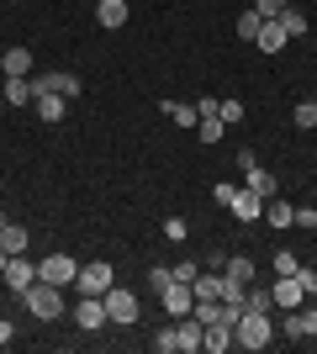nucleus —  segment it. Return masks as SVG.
<instances>
[{"mask_svg": "<svg viewBox=\"0 0 317 354\" xmlns=\"http://www.w3.org/2000/svg\"><path fill=\"white\" fill-rule=\"evenodd\" d=\"M6 106H32V74L27 80H6Z\"/></svg>", "mask_w": 317, "mask_h": 354, "instance_id": "24", "label": "nucleus"}, {"mask_svg": "<svg viewBox=\"0 0 317 354\" xmlns=\"http://www.w3.org/2000/svg\"><path fill=\"white\" fill-rule=\"evenodd\" d=\"M6 259H11V254H0V275H6Z\"/></svg>", "mask_w": 317, "mask_h": 354, "instance_id": "40", "label": "nucleus"}, {"mask_svg": "<svg viewBox=\"0 0 317 354\" xmlns=\"http://www.w3.org/2000/svg\"><path fill=\"white\" fill-rule=\"evenodd\" d=\"M79 80L75 74H64V69H53V74H32V101L37 95H64V101H79Z\"/></svg>", "mask_w": 317, "mask_h": 354, "instance_id": "4", "label": "nucleus"}, {"mask_svg": "<svg viewBox=\"0 0 317 354\" xmlns=\"http://www.w3.org/2000/svg\"><path fill=\"white\" fill-rule=\"evenodd\" d=\"M312 301H317V296H312Z\"/></svg>", "mask_w": 317, "mask_h": 354, "instance_id": "44", "label": "nucleus"}, {"mask_svg": "<svg viewBox=\"0 0 317 354\" xmlns=\"http://www.w3.org/2000/svg\"><path fill=\"white\" fill-rule=\"evenodd\" d=\"M16 301H21L37 323H59V317H64V286H53V281H32Z\"/></svg>", "mask_w": 317, "mask_h": 354, "instance_id": "1", "label": "nucleus"}, {"mask_svg": "<svg viewBox=\"0 0 317 354\" xmlns=\"http://www.w3.org/2000/svg\"><path fill=\"white\" fill-rule=\"evenodd\" d=\"M95 21H101L106 32L127 27V0H101V6H95Z\"/></svg>", "mask_w": 317, "mask_h": 354, "instance_id": "16", "label": "nucleus"}, {"mask_svg": "<svg viewBox=\"0 0 317 354\" xmlns=\"http://www.w3.org/2000/svg\"><path fill=\"white\" fill-rule=\"evenodd\" d=\"M270 296H275V312H296V307L307 301V291H302V281H296V275H275Z\"/></svg>", "mask_w": 317, "mask_h": 354, "instance_id": "9", "label": "nucleus"}, {"mask_svg": "<svg viewBox=\"0 0 317 354\" xmlns=\"http://www.w3.org/2000/svg\"><path fill=\"white\" fill-rule=\"evenodd\" d=\"M111 286H117V275H111V265H106V259L79 265V275H75V296H106Z\"/></svg>", "mask_w": 317, "mask_h": 354, "instance_id": "5", "label": "nucleus"}, {"mask_svg": "<svg viewBox=\"0 0 317 354\" xmlns=\"http://www.w3.org/2000/svg\"><path fill=\"white\" fill-rule=\"evenodd\" d=\"M291 122H296L302 133H312V127H317V101H296V111H291Z\"/></svg>", "mask_w": 317, "mask_h": 354, "instance_id": "28", "label": "nucleus"}, {"mask_svg": "<svg viewBox=\"0 0 317 354\" xmlns=\"http://www.w3.org/2000/svg\"><path fill=\"white\" fill-rule=\"evenodd\" d=\"M286 43H291V37H286V27H280V21H265V27H259V37H254L259 53H280Z\"/></svg>", "mask_w": 317, "mask_h": 354, "instance_id": "17", "label": "nucleus"}, {"mask_svg": "<svg viewBox=\"0 0 317 354\" xmlns=\"http://www.w3.org/2000/svg\"><path fill=\"white\" fill-rule=\"evenodd\" d=\"M95 6H101V0H95Z\"/></svg>", "mask_w": 317, "mask_h": 354, "instance_id": "43", "label": "nucleus"}, {"mask_svg": "<svg viewBox=\"0 0 317 354\" xmlns=\"http://www.w3.org/2000/svg\"><path fill=\"white\" fill-rule=\"evenodd\" d=\"M243 185H249L254 196H265V201L275 196V175H270V169H259V164H254V169H243Z\"/></svg>", "mask_w": 317, "mask_h": 354, "instance_id": "22", "label": "nucleus"}, {"mask_svg": "<svg viewBox=\"0 0 317 354\" xmlns=\"http://www.w3.org/2000/svg\"><path fill=\"white\" fill-rule=\"evenodd\" d=\"M259 27H265V16H259L254 6H249V11L238 16V37H243V43H254V37H259Z\"/></svg>", "mask_w": 317, "mask_h": 354, "instance_id": "27", "label": "nucleus"}, {"mask_svg": "<svg viewBox=\"0 0 317 354\" xmlns=\"http://www.w3.org/2000/svg\"><path fill=\"white\" fill-rule=\"evenodd\" d=\"M185 233H191V227H185V217H169V222H164V238H169V243H185Z\"/></svg>", "mask_w": 317, "mask_h": 354, "instance_id": "34", "label": "nucleus"}, {"mask_svg": "<svg viewBox=\"0 0 317 354\" xmlns=\"http://www.w3.org/2000/svg\"><path fill=\"white\" fill-rule=\"evenodd\" d=\"M222 275H227V281H238V286H249V281H254V259H249V254H227Z\"/></svg>", "mask_w": 317, "mask_h": 354, "instance_id": "20", "label": "nucleus"}, {"mask_svg": "<svg viewBox=\"0 0 317 354\" xmlns=\"http://www.w3.org/2000/svg\"><path fill=\"white\" fill-rule=\"evenodd\" d=\"M275 21L286 27V37H302V32H307V11H296V6H286V11L275 16Z\"/></svg>", "mask_w": 317, "mask_h": 354, "instance_id": "26", "label": "nucleus"}, {"mask_svg": "<svg viewBox=\"0 0 317 354\" xmlns=\"http://www.w3.org/2000/svg\"><path fill=\"white\" fill-rule=\"evenodd\" d=\"M286 6H291V0H254V11L265 16V21H275V16L286 11Z\"/></svg>", "mask_w": 317, "mask_h": 354, "instance_id": "31", "label": "nucleus"}, {"mask_svg": "<svg viewBox=\"0 0 317 354\" xmlns=\"http://www.w3.org/2000/svg\"><path fill=\"white\" fill-rule=\"evenodd\" d=\"M148 281H153V291H164V286L175 281V270H169V265H153V270H148Z\"/></svg>", "mask_w": 317, "mask_h": 354, "instance_id": "36", "label": "nucleus"}, {"mask_svg": "<svg viewBox=\"0 0 317 354\" xmlns=\"http://www.w3.org/2000/svg\"><path fill=\"white\" fill-rule=\"evenodd\" d=\"M217 117H222L227 127H238L243 122V101H217Z\"/></svg>", "mask_w": 317, "mask_h": 354, "instance_id": "30", "label": "nucleus"}, {"mask_svg": "<svg viewBox=\"0 0 317 354\" xmlns=\"http://www.w3.org/2000/svg\"><path fill=\"white\" fill-rule=\"evenodd\" d=\"M296 227H317V207H296Z\"/></svg>", "mask_w": 317, "mask_h": 354, "instance_id": "37", "label": "nucleus"}, {"mask_svg": "<svg viewBox=\"0 0 317 354\" xmlns=\"http://www.w3.org/2000/svg\"><path fill=\"white\" fill-rule=\"evenodd\" d=\"M201 349H206V354H227V349H233V323H206Z\"/></svg>", "mask_w": 317, "mask_h": 354, "instance_id": "14", "label": "nucleus"}, {"mask_svg": "<svg viewBox=\"0 0 317 354\" xmlns=\"http://www.w3.org/2000/svg\"><path fill=\"white\" fill-rule=\"evenodd\" d=\"M270 344H275V323L265 312H243L238 323H233V349L259 354V349H270Z\"/></svg>", "mask_w": 317, "mask_h": 354, "instance_id": "2", "label": "nucleus"}, {"mask_svg": "<svg viewBox=\"0 0 317 354\" xmlns=\"http://www.w3.org/2000/svg\"><path fill=\"white\" fill-rule=\"evenodd\" d=\"M201 333H206V323H201L196 312H185L180 323H175V354H201Z\"/></svg>", "mask_w": 317, "mask_h": 354, "instance_id": "7", "label": "nucleus"}, {"mask_svg": "<svg viewBox=\"0 0 317 354\" xmlns=\"http://www.w3.org/2000/svg\"><path fill=\"white\" fill-rule=\"evenodd\" d=\"M159 111H164L175 127H196V122H201V117H196V106H185V101H164Z\"/></svg>", "mask_w": 317, "mask_h": 354, "instance_id": "23", "label": "nucleus"}, {"mask_svg": "<svg viewBox=\"0 0 317 354\" xmlns=\"http://www.w3.org/2000/svg\"><path fill=\"white\" fill-rule=\"evenodd\" d=\"M159 296H164L169 317H185V312L196 307V291H191V286H185V281H169V286H164V291H159Z\"/></svg>", "mask_w": 317, "mask_h": 354, "instance_id": "12", "label": "nucleus"}, {"mask_svg": "<svg viewBox=\"0 0 317 354\" xmlns=\"http://www.w3.org/2000/svg\"><path fill=\"white\" fill-rule=\"evenodd\" d=\"M101 301H106V323H117V328H133L137 317H143L137 296H133V291H122V286H111V291H106Z\"/></svg>", "mask_w": 317, "mask_h": 354, "instance_id": "3", "label": "nucleus"}, {"mask_svg": "<svg viewBox=\"0 0 317 354\" xmlns=\"http://www.w3.org/2000/svg\"><path fill=\"white\" fill-rule=\"evenodd\" d=\"M265 222H270V227H280V233H286V227H296V207H286L280 196H270V201H265Z\"/></svg>", "mask_w": 317, "mask_h": 354, "instance_id": "18", "label": "nucleus"}, {"mask_svg": "<svg viewBox=\"0 0 317 354\" xmlns=\"http://www.w3.org/2000/svg\"><path fill=\"white\" fill-rule=\"evenodd\" d=\"M32 233L27 227H16V222H6V233H0V254H27Z\"/></svg>", "mask_w": 317, "mask_h": 354, "instance_id": "21", "label": "nucleus"}, {"mask_svg": "<svg viewBox=\"0 0 317 354\" xmlns=\"http://www.w3.org/2000/svg\"><path fill=\"white\" fill-rule=\"evenodd\" d=\"M169 270H175V281H185V286H191V281L201 275V265H196V259H180V265H169Z\"/></svg>", "mask_w": 317, "mask_h": 354, "instance_id": "32", "label": "nucleus"}, {"mask_svg": "<svg viewBox=\"0 0 317 354\" xmlns=\"http://www.w3.org/2000/svg\"><path fill=\"white\" fill-rule=\"evenodd\" d=\"M153 354H175V328H159V333H153Z\"/></svg>", "mask_w": 317, "mask_h": 354, "instance_id": "33", "label": "nucleus"}, {"mask_svg": "<svg viewBox=\"0 0 317 354\" xmlns=\"http://www.w3.org/2000/svg\"><path fill=\"white\" fill-rule=\"evenodd\" d=\"M270 265H275V275H296V270H302V259H296L291 249H280V254L270 259Z\"/></svg>", "mask_w": 317, "mask_h": 354, "instance_id": "29", "label": "nucleus"}, {"mask_svg": "<svg viewBox=\"0 0 317 354\" xmlns=\"http://www.w3.org/2000/svg\"><path fill=\"white\" fill-rule=\"evenodd\" d=\"M0 281L11 286V296H21L32 281H37V265H32L27 254H11V259H6V275H0Z\"/></svg>", "mask_w": 317, "mask_h": 354, "instance_id": "8", "label": "nucleus"}, {"mask_svg": "<svg viewBox=\"0 0 317 354\" xmlns=\"http://www.w3.org/2000/svg\"><path fill=\"white\" fill-rule=\"evenodd\" d=\"M0 69H6V80H27L32 74V48H6Z\"/></svg>", "mask_w": 317, "mask_h": 354, "instance_id": "15", "label": "nucleus"}, {"mask_svg": "<svg viewBox=\"0 0 317 354\" xmlns=\"http://www.w3.org/2000/svg\"><path fill=\"white\" fill-rule=\"evenodd\" d=\"M302 328H307V339H317V307H312V312H302Z\"/></svg>", "mask_w": 317, "mask_h": 354, "instance_id": "39", "label": "nucleus"}, {"mask_svg": "<svg viewBox=\"0 0 317 354\" xmlns=\"http://www.w3.org/2000/svg\"><path fill=\"white\" fill-rule=\"evenodd\" d=\"M32 111H37V122L59 127V122L69 117V101H64V95H37V101H32Z\"/></svg>", "mask_w": 317, "mask_h": 354, "instance_id": "13", "label": "nucleus"}, {"mask_svg": "<svg viewBox=\"0 0 317 354\" xmlns=\"http://www.w3.org/2000/svg\"><path fill=\"white\" fill-rule=\"evenodd\" d=\"M11 339H16V323H11V317H0V349H6Z\"/></svg>", "mask_w": 317, "mask_h": 354, "instance_id": "38", "label": "nucleus"}, {"mask_svg": "<svg viewBox=\"0 0 317 354\" xmlns=\"http://www.w3.org/2000/svg\"><path fill=\"white\" fill-rule=\"evenodd\" d=\"M196 133H201V143H222V133H227V122L211 111V117H201L196 122Z\"/></svg>", "mask_w": 317, "mask_h": 354, "instance_id": "25", "label": "nucleus"}, {"mask_svg": "<svg viewBox=\"0 0 317 354\" xmlns=\"http://www.w3.org/2000/svg\"><path fill=\"white\" fill-rule=\"evenodd\" d=\"M243 312H265V317H275V296L265 291V286H243Z\"/></svg>", "mask_w": 317, "mask_h": 354, "instance_id": "19", "label": "nucleus"}, {"mask_svg": "<svg viewBox=\"0 0 317 354\" xmlns=\"http://www.w3.org/2000/svg\"><path fill=\"white\" fill-rule=\"evenodd\" d=\"M127 6H133V0H127Z\"/></svg>", "mask_w": 317, "mask_h": 354, "instance_id": "42", "label": "nucleus"}, {"mask_svg": "<svg viewBox=\"0 0 317 354\" xmlns=\"http://www.w3.org/2000/svg\"><path fill=\"white\" fill-rule=\"evenodd\" d=\"M6 222H11V217H6V212H0V233H6Z\"/></svg>", "mask_w": 317, "mask_h": 354, "instance_id": "41", "label": "nucleus"}, {"mask_svg": "<svg viewBox=\"0 0 317 354\" xmlns=\"http://www.w3.org/2000/svg\"><path fill=\"white\" fill-rule=\"evenodd\" d=\"M227 212H233V217H238V222H259V217H265V196H254V191H249V185H243V191H233V201H227Z\"/></svg>", "mask_w": 317, "mask_h": 354, "instance_id": "11", "label": "nucleus"}, {"mask_svg": "<svg viewBox=\"0 0 317 354\" xmlns=\"http://www.w3.org/2000/svg\"><path fill=\"white\" fill-rule=\"evenodd\" d=\"M79 265L69 259V254H48V259H37V281H53V286H75Z\"/></svg>", "mask_w": 317, "mask_h": 354, "instance_id": "6", "label": "nucleus"}, {"mask_svg": "<svg viewBox=\"0 0 317 354\" xmlns=\"http://www.w3.org/2000/svg\"><path fill=\"white\" fill-rule=\"evenodd\" d=\"M286 339H307V328H302V307L286 312Z\"/></svg>", "mask_w": 317, "mask_h": 354, "instance_id": "35", "label": "nucleus"}, {"mask_svg": "<svg viewBox=\"0 0 317 354\" xmlns=\"http://www.w3.org/2000/svg\"><path fill=\"white\" fill-rule=\"evenodd\" d=\"M75 328H85V333L106 328V301L101 296H75Z\"/></svg>", "mask_w": 317, "mask_h": 354, "instance_id": "10", "label": "nucleus"}]
</instances>
